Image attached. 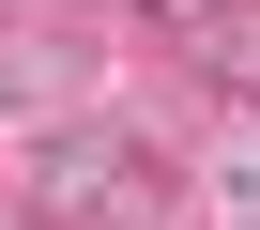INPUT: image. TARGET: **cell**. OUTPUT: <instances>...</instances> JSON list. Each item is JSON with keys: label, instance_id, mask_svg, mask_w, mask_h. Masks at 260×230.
Masks as SVG:
<instances>
[{"label": "cell", "instance_id": "1", "mask_svg": "<svg viewBox=\"0 0 260 230\" xmlns=\"http://www.w3.org/2000/svg\"><path fill=\"white\" fill-rule=\"evenodd\" d=\"M16 215L31 230H153L169 215V169L138 138V107H92V123H46L16 154Z\"/></svg>", "mask_w": 260, "mask_h": 230}, {"label": "cell", "instance_id": "2", "mask_svg": "<svg viewBox=\"0 0 260 230\" xmlns=\"http://www.w3.org/2000/svg\"><path fill=\"white\" fill-rule=\"evenodd\" d=\"M107 107V46L92 31H61V16H31V31H0V123H92Z\"/></svg>", "mask_w": 260, "mask_h": 230}, {"label": "cell", "instance_id": "3", "mask_svg": "<svg viewBox=\"0 0 260 230\" xmlns=\"http://www.w3.org/2000/svg\"><path fill=\"white\" fill-rule=\"evenodd\" d=\"M184 62H199V77H214V92L245 107V123H260V0H230V16H199V31H184Z\"/></svg>", "mask_w": 260, "mask_h": 230}, {"label": "cell", "instance_id": "4", "mask_svg": "<svg viewBox=\"0 0 260 230\" xmlns=\"http://www.w3.org/2000/svg\"><path fill=\"white\" fill-rule=\"evenodd\" d=\"M214 230H260V123L214 138Z\"/></svg>", "mask_w": 260, "mask_h": 230}, {"label": "cell", "instance_id": "5", "mask_svg": "<svg viewBox=\"0 0 260 230\" xmlns=\"http://www.w3.org/2000/svg\"><path fill=\"white\" fill-rule=\"evenodd\" d=\"M138 16H169V31H199V16H230V0H138Z\"/></svg>", "mask_w": 260, "mask_h": 230}]
</instances>
